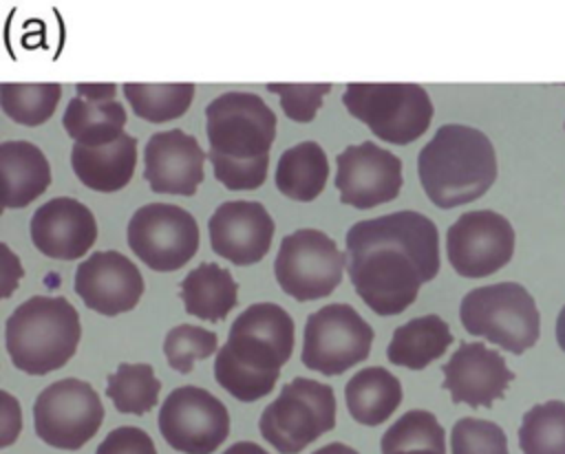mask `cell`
Wrapping results in <instances>:
<instances>
[{"mask_svg": "<svg viewBox=\"0 0 565 454\" xmlns=\"http://www.w3.org/2000/svg\"><path fill=\"white\" fill-rule=\"evenodd\" d=\"M347 271L355 293L377 315L406 311L422 284L439 273V231L411 209L358 220L347 231Z\"/></svg>", "mask_w": 565, "mask_h": 454, "instance_id": "cell-1", "label": "cell"}, {"mask_svg": "<svg viewBox=\"0 0 565 454\" xmlns=\"http://www.w3.org/2000/svg\"><path fill=\"white\" fill-rule=\"evenodd\" d=\"M291 350V315L274 302H256L232 322L214 359V377L234 399L258 401L274 390Z\"/></svg>", "mask_w": 565, "mask_h": 454, "instance_id": "cell-2", "label": "cell"}, {"mask_svg": "<svg viewBox=\"0 0 565 454\" xmlns=\"http://www.w3.org/2000/svg\"><path fill=\"white\" fill-rule=\"evenodd\" d=\"M207 159L227 190H256L267 179L276 115L256 95L230 90L205 106Z\"/></svg>", "mask_w": 565, "mask_h": 454, "instance_id": "cell-3", "label": "cell"}, {"mask_svg": "<svg viewBox=\"0 0 565 454\" xmlns=\"http://www.w3.org/2000/svg\"><path fill=\"white\" fill-rule=\"evenodd\" d=\"M417 174L433 205L450 209L472 203L497 181L494 145L472 126L446 123L419 150Z\"/></svg>", "mask_w": 565, "mask_h": 454, "instance_id": "cell-4", "label": "cell"}, {"mask_svg": "<svg viewBox=\"0 0 565 454\" xmlns=\"http://www.w3.org/2000/svg\"><path fill=\"white\" fill-rule=\"evenodd\" d=\"M82 324L66 298L33 295L4 324V346L13 366L26 375H49L77 350Z\"/></svg>", "mask_w": 565, "mask_h": 454, "instance_id": "cell-5", "label": "cell"}, {"mask_svg": "<svg viewBox=\"0 0 565 454\" xmlns=\"http://www.w3.org/2000/svg\"><path fill=\"white\" fill-rule=\"evenodd\" d=\"M459 320L470 335L521 355L539 342L541 315L534 298L519 282H497L468 291Z\"/></svg>", "mask_w": 565, "mask_h": 454, "instance_id": "cell-6", "label": "cell"}, {"mask_svg": "<svg viewBox=\"0 0 565 454\" xmlns=\"http://www.w3.org/2000/svg\"><path fill=\"white\" fill-rule=\"evenodd\" d=\"M342 104L377 139L395 145L413 143L433 121L430 95L419 84L351 82Z\"/></svg>", "mask_w": 565, "mask_h": 454, "instance_id": "cell-7", "label": "cell"}, {"mask_svg": "<svg viewBox=\"0 0 565 454\" xmlns=\"http://www.w3.org/2000/svg\"><path fill=\"white\" fill-rule=\"evenodd\" d=\"M335 392L316 379L296 377L263 410L258 430L280 454H298L335 428Z\"/></svg>", "mask_w": 565, "mask_h": 454, "instance_id": "cell-8", "label": "cell"}, {"mask_svg": "<svg viewBox=\"0 0 565 454\" xmlns=\"http://www.w3.org/2000/svg\"><path fill=\"white\" fill-rule=\"evenodd\" d=\"M347 256L335 240L320 229H296L287 234L274 260L280 289L298 302L327 298L342 282Z\"/></svg>", "mask_w": 565, "mask_h": 454, "instance_id": "cell-9", "label": "cell"}, {"mask_svg": "<svg viewBox=\"0 0 565 454\" xmlns=\"http://www.w3.org/2000/svg\"><path fill=\"white\" fill-rule=\"evenodd\" d=\"M373 337L371 324L351 304H327L307 317L302 364L327 377L342 375L369 357Z\"/></svg>", "mask_w": 565, "mask_h": 454, "instance_id": "cell-10", "label": "cell"}, {"mask_svg": "<svg viewBox=\"0 0 565 454\" xmlns=\"http://www.w3.org/2000/svg\"><path fill=\"white\" fill-rule=\"evenodd\" d=\"M104 406L88 381L66 377L46 386L33 403L38 439L57 450L84 447L102 428Z\"/></svg>", "mask_w": 565, "mask_h": 454, "instance_id": "cell-11", "label": "cell"}, {"mask_svg": "<svg viewBox=\"0 0 565 454\" xmlns=\"http://www.w3.org/2000/svg\"><path fill=\"white\" fill-rule=\"evenodd\" d=\"M128 247L152 271H177L199 251V225L179 205L148 203L130 216Z\"/></svg>", "mask_w": 565, "mask_h": 454, "instance_id": "cell-12", "label": "cell"}, {"mask_svg": "<svg viewBox=\"0 0 565 454\" xmlns=\"http://www.w3.org/2000/svg\"><path fill=\"white\" fill-rule=\"evenodd\" d=\"M159 432L183 454H212L230 436V412L218 397L199 386L174 388L159 408Z\"/></svg>", "mask_w": 565, "mask_h": 454, "instance_id": "cell-13", "label": "cell"}, {"mask_svg": "<svg viewBox=\"0 0 565 454\" xmlns=\"http://www.w3.org/2000/svg\"><path fill=\"white\" fill-rule=\"evenodd\" d=\"M446 253L463 278L492 275L512 260L514 227L492 209L466 212L448 227Z\"/></svg>", "mask_w": 565, "mask_h": 454, "instance_id": "cell-14", "label": "cell"}, {"mask_svg": "<svg viewBox=\"0 0 565 454\" xmlns=\"http://www.w3.org/2000/svg\"><path fill=\"white\" fill-rule=\"evenodd\" d=\"M335 187L340 203L355 209L388 203L402 190V161L373 141L349 145L335 159Z\"/></svg>", "mask_w": 565, "mask_h": 454, "instance_id": "cell-15", "label": "cell"}, {"mask_svg": "<svg viewBox=\"0 0 565 454\" xmlns=\"http://www.w3.org/2000/svg\"><path fill=\"white\" fill-rule=\"evenodd\" d=\"M143 275L119 251H95L75 271V293L82 302L106 315L132 311L143 295Z\"/></svg>", "mask_w": 565, "mask_h": 454, "instance_id": "cell-16", "label": "cell"}, {"mask_svg": "<svg viewBox=\"0 0 565 454\" xmlns=\"http://www.w3.org/2000/svg\"><path fill=\"white\" fill-rule=\"evenodd\" d=\"M207 231L214 253L245 267L260 262L269 251L274 218L258 201H227L210 216Z\"/></svg>", "mask_w": 565, "mask_h": 454, "instance_id": "cell-17", "label": "cell"}, {"mask_svg": "<svg viewBox=\"0 0 565 454\" xmlns=\"http://www.w3.org/2000/svg\"><path fill=\"white\" fill-rule=\"evenodd\" d=\"M441 370V386L450 392L452 403H468L470 408H490L514 379L503 355L481 342H461Z\"/></svg>", "mask_w": 565, "mask_h": 454, "instance_id": "cell-18", "label": "cell"}, {"mask_svg": "<svg viewBox=\"0 0 565 454\" xmlns=\"http://www.w3.org/2000/svg\"><path fill=\"white\" fill-rule=\"evenodd\" d=\"M205 156L196 137L179 128L154 132L143 148V179L157 194L194 196Z\"/></svg>", "mask_w": 565, "mask_h": 454, "instance_id": "cell-19", "label": "cell"}, {"mask_svg": "<svg viewBox=\"0 0 565 454\" xmlns=\"http://www.w3.org/2000/svg\"><path fill=\"white\" fill-rule=\"evenodd\" d=\"M29 229L35 249L53 260H77L97 240L93 212L71 196H57L40 205Z\"/></svg>", "mask_w": 565, "mask_h": 454, "instance_id": "cell-20", "label": "cell"}, {"mask_svg": "<svg viewBox=\"0 0 565 454\" xmlns=\"http://www.w3.org/2000/svg\"><path fill=\"white\" fill-rule=\"evenodd\" d=\"M71 165L82 185L95 192H119L135 174L137 139L132 134L119 137L104 148H86L75 143L71 150Z\"/></svg>", "mask_w": 565, "mask_h": 454, "instance_id": "cell-21", "label": "cell"}, {"mask_svg": "<svg viewBox=\"0 0 565 454\" xmlns=\"http://www.w3.org/2000/svg\"><path fill=\"white\" fill-rule=\"evenodd\" d=\"M2 205L7 209L26 207L42 196L51 183V165L44 152L29 141L0 143Z\"/></svg>", "mask_w": 565, "mask_h": 454, "instance_id": "cell-22", "label": "cell"}, {"mask_svg": "<svg viewBox=\"0 0 565 454\" xmlns=\"http://www.w3.org/2000/svg\"><path fill=\"white\" fill-rule=\"evenodd\" d=\"M181 300L188 315L221 322L238 304V284L216 262H201L181 280Z\"/></svg>", "mask_w": 565, "mask_h": 454, "instance_id": "cell-23", "label": "cell"}, {"mask_svg": "<svg viewBox=\"0 0 565 454\" xmlns=\"http://www.w3.org/2000/svg\"><path fill=\"white\" fill-rule=\"evenodd\" d=\"M452 344V333L446 320L435 313L413 317L393 331L386 357L395 366L422 370L439 359Z\"/></svg>", "mask_w": 565, "mask_h": 454, "instance_id": "cell-24", "label": "cell"}, {"mask_svg": "<svg viewBox=\"0 0 565 454\" xmlns=\"http://www.w3.org/2000/svg\"><path fill=\"white\" fill-rule=\"evenodd\" d=\"M344 399L353 421L380 425L399 408L402 383L382 366L362 368L347 381Z\"/></svg>", "mask_w": 565, "mask_h": 454, "instance_id": "cell-25", "label": "cell"}, {"mask_svg": "<svg viewBox=\"0 0 565 454\" xmlns=\"http://www.w3.org/2000/svg\"><path fill=\"white\" fill-rule=\"evenodd\" d=\"M329 161L316 141L287 148L276 163V187L282 196L300 203L318 198L327 185Z\"/></svg>", "mask_w": 565, "mask_h": 454, "instance_id": "cell-26", "label": "cell"}, {"mask_svg": "<svg viewBox=\"0 0 565 454\" xmlns=\"http://www.w3.org/2000/svg\"><path fill=\"white\" fill-rule=\"evenodd\" d=\"M64 130L75 143L86 148H104L124 137L126 110L119 101H93L73 97L62 117Z\"/></svg>", "mask_w": 565, "mask_h": 454, "instance_id": "cell-27", "label": "cell"}, {"mask_svg": "<svg viewBox=\"0 0 565 454\" xmlns=\"http://www.w3.org/2000/svg\"><path fill=\"white\" fill-rule=\"evenodd\" d=\"M382 454H446V432L428 410L404 412L382 434Z\"/></svg>", "mask_w": 565, "mask_h": 454, "instance_id": "cell-28", "label": "cell"}, {"mask_svg": "<svg viewBox=\"0 0 565 454\" xmlns=\"http://www.w3.org/2000/svg\"><path fill=\"white\" fill-rule=\"evenodd\" d=\"M196 86L192 82L183 84H124V97L132 112L148 123H163L181 117L192 99Z\"/></svg>", "mask_w": 565, "mask_h": 454, "instance_id": "cell-29", "label": "cell"}, {"mask_svg": "<svg viewBox=\"0 0 565 454\" xmlns=\"http://www.w3.org/2000/svg\"><path fill=\"white\" fill-rule=\"evenodd\" d=\"M159 390L161 381L150 364H119L106 379V397L124 414L150 412L159 401Z\"/></svg>", "mask_w": 565, "mask_h": 454, "instance_id": "cell-30", "label": "cell"}, {"mask_svg": "<svg viewBox=\"0 0 565 454\" xmlns=\"http://www.w3.org/2000/svg\"><path fill=\"white\" fill-rule=\"evenodd\" d=\"M62 97V86L55 82L42 84H9L0 86L2 112L20 126H42L49 121Z\"/></svg>", "mask_w": 565, "mask_h": 454, "instance_id": "cell-31", "label": "cell"}, {"mask_svg": "<svg viewBox=\"0 0 565 454\" xmlns=\"http://www.w3.org/2000/svg\"><path fill=\"white\" fill-rule=\"evenodd\" d=\"M519 447L523 454H565V403L532 406L519 428Z\"/></svg>", "mask_w": 565, "mask_h": 454, "instance_id": "cell-32", "label": "cell"}, {"mask_svg": "<svg viewBox=\"0 0 565 454\" xmlns=\"http://www.w3.org/2000/svg\"><path fill=\"white\" fill-rule=\"evenodd\" d=\"M163 353L170 368L185 375L194 368V361L207 359L212 357V353H218V337L203 326L179 324L166 335Z\"/></svg>", "mask_w": 565, "mask_h": 454, "instance_id": "cell-33", "label": "cell"}, {"mask_svg": "<svg viewBox=\"0 0 565 454\" xmlns=\"http://www.w3.org/2000/svg\"><path fill=\"white\" fill-rule=\"evenodd\" d=\"M450 450L452 454H510L505 432L494 421L475 417H463L452 425Z\"/></svg>", "mask_w": 565, "mask_h": 454, "instance_id": "cell-34", "label": "cell"}, {"mask_svg": "<svg viewBox=\"0 0 565 454\" xmlns=\"http://www.w3.org/2000/svg\"><path fill=\"white\" fill-rule=\"evenodd\" d=\"M267 90L280 97L282 112L298 121V123H309L313 121L316 112L322 106L324 95L331 90L329 82L322 84H276L269 82Z\"/></svg>", "mask_w": 565, "mask_h": 454, "instance_id": "cell-35", "label": "cell"}, {"mask_svg": "<svg viewBox=\"0 0 565 454\" xmlns=\"http://www.w3.org/2000/svg\"><path fill=\"white\" fill-rule=\"evenodd\" d=\"M95 454H157L148 432L135 425H121L106 434Z\"/></svg>", "mask_w": 565, "mask_h": 454, "instance_id": "cell-36", "label": "cell"}, {"mask_svg": "<svg viewBox=\"0 0 565 454\" xmlns=\"http://www.w3.org/2000/svg\"><path fill=\"white\" fill-rule=\"evenodd\" d=\"M4 399V434H2V445L13 443L15 434L22 428V414H20V406L13 401V397L9 392H2Z\"/></svg>", "mask_w": 565, "mask_h": 454, "instance_id": "cell-37", "label": "cell"}, {"mask_svg": "<svg viewBox=\"0 0 565 454\" xmlns=\"http://www.w3.org/2000/svg\"><path fill=\"white\" fill-rule=\"evenodd\" d=\"M75 90H77V97H84V99H93V101H113L115 99V93H117V86L115 84H86V82H79L75 84Z\"/></svg>", "mask_w": 565, "mask_h": 454, "instance_id": "cell-38", "label": "cell"}, {"mask_svg": "<svg viewBox=\"0 0 565 454\" xmlns=\"http://www.w3.org/2000/svg\"><path fill=\"white\" fill-rule=\"evenodd\" d=\"M223 454H269V452H265V447H260L254 441H238V443L230 445Z\"/></svg>", "mask_w": 565, "mask_h": 454, "instance_id": "cell-39", "label": "cell"}, {"mask_svg": "<svg viewBox=\"0 0 565 454\" xmlns=\"http://www.w3.org/2000/svg\"><path fill=\"white\" fill-rule=\"evenodd\" d=\"M313 454H358L353 447H349V445H344V443H329V445H324V447H320V450H316Z\"/></svg>", "mask_w": 565, "mask_h": 454, "instance_id": "cell-40", "label": "cell"}, {"mask_svg": "<svg viewBox=\"0 0 565 454\" xmlns=\"http://www.w3.org/2000/svg\"><path fill=\"white\" fill-rule=\"evenodd\" d=\"M556 342L565 350V306L561 309V313L556 317Z\"/></svg>", "mask_w": 565, "mask_h": 454, "instance_id": "cell-41", "label": "cell"}]
</instances>
